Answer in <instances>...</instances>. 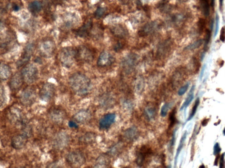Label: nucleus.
<instances>
[{"instance_id": "nucleus-1", "label": "nucleus", "mask_w": 225, "mask_h": 168, "mask_svg": "<svg viewBox=\"0 0 225 168\" xmlns=\"http://www.w3.org/2000/svg\"><path fill=\"white\" fill-rule=\"evenodd\" d=\"M69 84L73 91L78 96H85L92 89L90 79L81 73H75L71 75L69 79Z\"/></svg>"}, {"instance_id": "nucleus-2", "label": "nucleus", "mask_w": 225, "mask_h": 168, "mask_svg": "<svg viewBox=\"0 0 225 168\" xmlns=\"http://www.w3.org/2000/svg\"><path fill=\"white\" fill-rule=\"evenodd\" d=\"M59 59L64 67H71L76 60V48L66 47L62 49L59 54Z\"/></svg>"}, {"instance_id": "nucleus-3", "label": "nucleus", "mask_w": 225, "mask_h": 168, "mask_svg": "<svg viewBox=\"0 0 225 168\" xmlns=\"http://www.w3.org/2000/svg\"><path fill=\"white\" fill-rule=\"evenodd\" d=\"M21 74L24 81L27 84L35 83L38 78V70L36 66L33 64H27L22 69Z\"/></svg>"}, {"instance_id": "nucleus-4", "label": "nucleus", "mask_w": 225, "mask_h": 168, "mask_svg": "<svg viewBox=\"0 0 225 168\" xmlns=\"http://www.w3.org/2000/svg\"><path fill=\"white\" fill-rule=\"evenodd\" d=\"M36 98L35 89L33 87L29 86L22 91L19 96V101L24 106H29L35 103Z\"/></svg>"}, {"instance_id": "nucleus-5", "label": "nucleus", "mask_w": 225, "mask_h": 168, "mask_svg": "<svg viewBox=\"0 0 225 168\" xmlns=\"http://www.w3.org/2000/svg\"><path fill=\"white\" fill-rule=\"evenodd\" d=\"M66 160L70 166L78 167L85 164L86 159L82 152L79 151H74L67 154Z\"/></svg>"}, {"instance_id": "nucleus-6", "label": "nucleus", "mask_w": 225, "mask_h": 168, "mask_svg": "<svg viewBox=\"0 0 225 168\" xmlns=\"http://www.w3.org/2000/svg\"><path fill=\"white\" fill-rule=\"evenodd\" d=\"M93 58V52L89 48L84 45L76 48V60L82 62H89Z\"/></svg>"}, {"instance_id": "nucleus-7", "label": "nucleus", "mask_w": 225, "mask_h": 168, "mask_svg": "<svg viewBox=\"0 0 225 168\" xmlns=\"http://www.w3.org/2000/svg\"><path fill=\"white\" fill-rule=\"evenodd\" d=\"M56 92L55 85L51 83H46L43 84L39 92L40 100L46 102H48L52 100Z\"/></svg>"}, {"instance_id": "nucleus-8", "label": "nucleus", "mask_w": 225, "mask_h": 168, "mask_svg": "<svg viewBox=\"0 0 225 168\" xmlns=\"http://www.w3.org/2000/svg\"><path fill=\"white\" fill-rule=\"evenodd\" d=\"M55 44L50 39H46L42 40L39 45V51L42 56L45 57H50L53 55L55 52Z\"/></svg>"}, {"instance_id": "nucleus-9", "label": "nucleus", "mask_w": 225, "mask_h": 168, "mask_svg": "<svg viewBox=\"0 0 225 168\" xmlns=\"http://www.w3.org/2000/svg\"><path fill=\"white\" fill-rule=\"evenodd\" d=\"M34 50L35 45L33 44H29L26 47L22 55L16 62V66L18 68L27 65L31 56L34 54Z\"/></svg>"}, {"instance_id": "nucleus-10", "label": "nucleus", "mask_w": 225, "mask_h": 168, "mask_svg": "<svg viewBox=\"0 0 225 168\" xmlns=\"http://www.w3.org/2000/svg\"><path fill=\"white\" fill-rule=\"evenodd\" d=\"M69 141L68 134L64 132H60L56 135L53 140V147L57 149H64L67 146Z\"/></svg>"}, {"instance_id": "nucleus-11", "label": "nucleus", "mask_w": 225, "mask_h": 168, "mask_svg": "<svg viewBox=\"0 0 225 168\" xmlns=\"http://www.w3.org/2000/svg\"><path fill=\"white\" fill-rule=\"evenodd\" d=\"M28 136L25 134H19L14 136L11 140V145L14 148L20 150L24 148L27 144Z\"/></svg>"}, {"instance_id": "nucleus-12", "label": "nucleus", "mask_w": 225, "mask_h": 168, "mask_svg": "<svg viewBox=\"0 0 225 168\" xmlns=\"http://www.w3.org/2000/svg\"><path fill=\"white\" fill-rule=\"evenodd\" d=\"M49 116L52 122L58 124H61L64 121L66 115L63 110L60 108H55L50 111Z\"/></svg>"}, {"instance_id": "nucleus-13", "label": "nucleus", "mask_w": 225, "mask_h": 168, "mask_svg": "<svg viewBox=\"0 0 225 168\" xmlns=\"http://www.w3.org/2000/svg\"><path fill=\"white\" fill-rule=\"evenodd\" d=\"M116 117L114 113H109L103 116L99 121V129L101 130L108 129L115 122Z\"/></svg>"}, {"instance_id": "nucleus-14", "label": "nucleus", "mask_w": 225, "mask_h": 168, "mask_svg": "<svg viewBox=\"0 0 225 168\" xmlns=\"http://www.w3.org/2000/svg\"><path fill=\"white\" fill-rule=\"evenodd\" d=\"M24 80L21 72H17L11 77L10 87L12 91H17L22 87Z\"/></svg>"}, {"instance_id": "nucleus-15", "label": "nucleus", "mask_w": 225, "mask_h": 168, "mask_svg": "<svg viewBox=\"0 0 225 168\" xmlns=\"http://www.w3.org/2000/svg\"><path fill=\"white\" fill-rule=\"evenodd\" d=\"M151 154V150L149 148L143 146L140 148L137 153L136 162L139 166H143L146 158Z\"/></svg>"}, {"instance_id": "nucleus-16", "label": "nucleus", "mask_w": 225, "mask_h": 168, "mask_svg": "<svg viewBox=\"0 0 225 168\" xmlns=\"http://www.w3.org/2000/svg\"><path fill=\"white\" fill-rule=\"evenodd\" d=\"M114 59L109 52L103 51L100 54L97 61V65L104 67L110 65L113 63Z\"/></svg>"}, {"instance_id": "nucleus-17", "label": "nucleus", "mask_w": 225, "mask_h": 168, "mask_svg": "<svg viewBox=\"0 0 225 168\" xmlns=\"http://www.w3.org/2000/svg\"><path fill=\"white\" fill-rule=\"evenodd\" d=\"M91 116V113L88 110H82L77 112L74 116L73 118L78 123L84 124L90 120Z\"/></svg>"}, {"instance_id": "nucleus-18", "label": "nucleus", "mask_w": 225, "mask_h": 168, "mask_svg": "<svg viewBox=\"0 0 225 168\" xmlns=\"http://www.w3.org/2000/svg\"><path fill=\"white\" fill-rule=\"evenodd\" d=\"M93 26V22L91 20L87 21L82 27L77 29L76 31V33L77 36L82 38H85L88 36L92 29Z\"/></svg>"}, {"instance_id": "nucleus-19", "label": "nucleus", "mask_w": 225, "mask_h": 168, "mask_svg": "<svg viewBox=\"0 0 225 168\" xmlns=\"http://www.w3.org/2000/svg\"><path fill=\"white\" fill-rule=\"evenodd\" d=\"M139 135L138 129L135 127H132L126 130L124 133V137L128 141L136 140Z\"/></svg>"}, {"instance_id": "nucleus-20", "label": "nucleus", "mask_w": 225, "mask_h": 168, "mask_svg": "<svg viewBox=\"0 0 225 168\" xmlns=\"http://www.w3.org/2000/svg\"><path fill=\"white\" fill-rule=\"evenodd\" d=\"M12 71L10 66L6 64H1L0 67V77L1 79L5 81L11 77Z\"/></svg>"}, {"instance_id": "nucleus-21", "label": "nucleus", "mask_w": 225, "mask_h": 168, "mask_svg": "<svg viewBox=\"0 0 225 168\" xmlns=\"http://www.w3.org/2000/svg\"><path fill=\"white\" fill-rule=\"evenodd\" d=\"M15 39V38L14 34L9 33L4 39L3 41H1V49L4 50L9 49L10 45L13 44Z\"/></svg>"}, {"instance_id": "nucleus-22", "label": "nucleus", "mask_w": 225, "mask_h": 168, "mask_svg": "<svg viewBox=\"0 0 225 168\" xmlns=\"http://www.w3.org/2000/svg\"><path fill=\"white\" fill-rule=\"evenodd\" d=\"M28 9L32 13L36 14L41 11L42 5L38 1H34L29 4Z\"/></svg>"}, {"instance_id": "nucleus-23", "label": "nucleus", "mask_w": 225, "mask_h": 168, "mask_svg": "<svg viewBox=\"0 0 225 168\" xmlns=\"http://www.w3.org/2000/svg\"><path fill=\"white\" fill-rule=\"evenodd\" d=\"M144 114L146 119L149 121H151L155 118L157 114L156 110L152 106H147L145 109Z\"/></svg>"}, {"instance_id": "nucleus-24", "label": "nucleus", "mask_w": 225, "mask_h": 168, "mask_svg": "<svg viewBox=\"0 0 225 168\" xmlns=\"http://www.w3.org/2000/svg\"><path fill=\"white\" fill-rule=\"evenodd\" d=\"M105 155H102L99 156L96 161L95 165V167H105L108 165L109 160Z\"/></svg>"}, {"instance_id": "nucleus-25", "label": "nucleus", "mask_w": 225, "mask_h": 168, "mask_svg": "<svg viewBox=\"0 0 225 168\" xmlns=\"http://www.w3.org/2000/svg\"><path fill=\"white\" fill-rule=\"evenodd\" d=\"M96 140V135L95 134L91 132L86 133L80 139L81 142L85 144H91L94 142Z\"/></svg>"}, {"instance_id": "nucleus-26", "label": "nucleus", "mask_w": 225, "mask_h": 168, "mask_svg": "<svg viewBox=\"0 0 225 168\" xmlns=\"http://www.w3.org/2000/svg\"><path fill=\"white\" fill-rule=\"evenodd\" d=\"M194 86H193L192 87L190 92L188 94V97L186 98L185 102L181 107L180 111H182L184 108H187L193 100L194 98Z\"/></svg>"}, {"instance_id": "nucleus-27", "label": "nucleus", "mask_w": 225, "mask_h": 168, "mask_svg": "<svg viewBox=\"0 0 225 168\" xmlns=\"http://www.w3.org/2000/svg\"><path fill=\"white\" fill-rule=\"evenodd\" d=\"M209 1L210 0H200L202 11L205 17H207L210 15V7Z\"/></svg>"}, {"instance_id": "nucleus-28", "label": "nucleus", "mask_w": 225, "mask_h": 168, "mask_svg": "<svg viewBox=\"0 0 225 168\" xmlns=\"http://www.w3.org/2000/svg\"><path fill=\"white\" fill-rule=\"evenodd\" d=\"M187 132H185L183 134L182 136V138H181L179 144L178 148L177 150L176 153V156H175V165H176L177 160L179 154L180 152L181 151L183 148V145H184V142H185V140H186V137H187Z\"/></svg>"}, {"instance_id": "nucleus-29", "label": "nucleus", "mask_w": 225, "mask_h": 168, "mask_svg": "<svg viewBox=\"0 0 225 168\" xmlns=\"http://www.w3.org/2000/svg\"><path fill=\"white\" fill-rule=\"evenodd\" d=\"M204 41L202 39H200L199 40H197V41H195V42H193L192 44H190L186 47L185 48V49L188 50H192L196 49L199 48L203 44Z\"/></svg>"}, {"instance_id": "nucleus-30", "label": "nucleus", "mask_w": 225, "mask_h": 168, "mask_svg": "<svg viewBox=\"0 0 225 168\" xmlns=\"http://www.w3.org/2000/svg\"><path fill=\"white\" fill-rule=\"evenodd\" d=\"M77 22L76 18H66L64 21L65 26L66 28H71L74 27L76 23Z\"/></svg>"}, {"instance_id": "nucleus-31", "label": "nucleus", "mask_w": 225, "mask_h": 168, "mask_svg": "<svg viewBox=\"0 0 225 168\" xmlns=\"http://www.w3.org/2000/svg\"><path fill=\"white\" fill-rule=\"evenodd\" d=\"M157 23H151L147 24L143 28V32L145 33H149L155 29Z\"/></svg>"}, {"instance_id": "nucleus-32", "label": "nucleus", "mask_w": 225, "mask_h": 168, "mask_svg": "<svg viewBox=\"0 0 225 168\" xmlns=\"http://www.w3.org/2000/svg\"><path fill=\"white\" fill-rule=\"evenodd\" d=\"M114 34L116 35L119 37H123L125 36V31L121 26H118L114 27L112 30Z\"/></svg>"}, {"instance_id": "nucleus-33", "label": "nucleus", "mask_w": 225, "mask_h": 168, "mask_svg": "<svg viewBox=\"0 0 225 168\" xmlns=\"http://www.w3.org/2000/svg\"><path fill=\"white\" fill-rule=\"evenodd\" d=\"M211 32L212 31L208 29H207L206 30V33H205V39L204 41V51H206L207 49V47L208 44L210 43V40L211 38Z\"/></svg>"}, {"instance_id": "nucleus-34", "label": "nucleus", "mask_w": 225, "mask_h": 168, "mask_svg": "<svg viewBox=\"0 0 225 168\" xmlns=\"http://www.w3.org/2000/svg\"><path fill=\"white\" fill-rule=\"evenodd\" d=\"M171 107V104L170 103H166L162 106L160 111V115L162 117L166 116L169 110Z\"/></svg>"}, {"instance_id": "nucleus-35", "label": "nucleus", "mask_w": 225, "mask_h": 168, "mask_svg": "<svg viewBox=\"0 0 225 168\" xmlns=\"http://www.w3.org/2000/svg\"><path fill=\"white\" fill-rule=\"evenodd\" d=\"M198 31L200 34L202 33L204 31V29L205 27L206 22L205 19L203 18H200L198 20Z\"/></svg>"}, {"instance_id": "nucleus-36", "label": "nucleus", "mask_w": 225, "mask_h": 168, "mask_svg": "<svg viewBox=\"0 0 225 168\" xmlns=\"http://www.w3.org/2000/svg\"><path fill=\"white\" fill-rule=\"evenodd\" d=\"M176 109H175L171 111L170 114L169 116V121L170 125L169 127H171L175 124L176 122Z\"/></svg>"}, {"instance_id": "nucleus-37", "label": "nucleus", "mask_w": 225, "mask_h": 168, "mask_svg": "<svg viewBox=\"0 0 225 168\" xmlns=\"http://www.w3.org/2000/svg\"><path fill=\"white\" fill-rule=\"evenodd\" d=\"M199 103H200V100L199 98H197L196 100V101H195V104H194V105H193V107L191 113L190 115L189 116V118L188 119V121H190L192 118L194 116V115L196 113V112L197 111V107H198V105H199Z\"/></svg>"}, {"instance_id": "nucleus-38", "label": "nucleus", "mask_w": 225, "mask_h": 168, "mask_svg": "<svg viewBox=\"0 0 225 168\" xmlns=\"http://www.w3.org/2000/svg\"><path fill=\"white\" fill-rule=\"evenodd\" d=\"M6 97L5 95L4 88L2 85H1V106L2 107L6 102Z\"/></svg>"}, {"instance_id": "nucleus-39", "label": "nucleus", "mask_w": 225, "mask_h": 168, "mask_svg": "<svg viewBox=\"0 0 225 168\" xmlns=\"http://www.w3.org/2000/svg\"><path fill=\"white\" fill-rule=\"evenodd\" d=\"M106 10L103 8L101 7H99L97 10H96L95 13V17L96 18H100L103 16V15L105 13Z\"/></svg>"}, {"instance_id": "nucleus-40", "label": "nucleus", "mask_w": 225, "mask_h": 168, "mask_svg": "<svg viewBox=\"0 0 225 168\" xmlns=\"http://www.w3.org/2000/svg\"><path fill=\"white\" fill-rule=\"evenodd\" d=\"M189 83H187V84L180 88L179 89V90L178 92L179 95L180 96H182L186 93V92L188 90V88H189Z\"/></svg>"}, {"instance_id": "nucleus-41", "label": "nucleus", "mask_w": 225, "mask_h": 168, "mask_svg": "<svg viewBox=\"0 0 225 168\" xmlns=\"http://www.w3.org/2000/svg\"><path fill=\"white\" fill-rule=\"evenodd\" d=\"M215 29V32L214 37H216L218 33V29H219V18L218 14L217 13L216 15V23Z\"/></svg>"}, {"instance_id": "nucleus-42", "label": "nucleus", "mask_w": 225, "mask_h": 168, "mask_svg": "<svg viewBox=\"0 0 225 168\" xmlns=\"http://www.w3.org/2000/svg\"><path fill=\"white\" fill-rule=\"evenodd\" d=\"M143 81L142 80L139 79L136 82V84H135V85H136L135 88L138 89V91H140L143 88Z\"/></svg>"}, {"instance_id": "nucleus-43", "label": "nucleus", "mask_w": 225, "mask_h": 168, "mask_svg": "<svg viewBox=\"0 0 225 168\" xmlns=\"http://www.w3.org/2000/svg\"><path fill=\"white\" fill-rule=\"evenodd\" d=\"M221 151V149L220 146H219L218 143H216L214 147V155H215V156L219 155Z\"/></svg>"}, {"instance_id": "nucleus-44", "label": "nucleus", "mask_w": 225, "mask_h": 168, "mask_svg": "<svg viewBox=\"0 0 225 168\" xmlns=\"http://www.w3.org/2000/svg\"><path fill=\"white\" fill-rule=\"evenodd\" d=\"M220 40L222 42H224L225 41V26L222 27L220 31Z\"/></svg>"}, {"instance_id": "nucleus-45", "label": "nucleus", "mask_w": 225, "mask_h": 168, "mask_svg": "<svg viewBox=\"0 0 225 168\" xmlns=\"http://www.w3.org/2000/svg\"><path fill=\"white\" fill-rule=\"evenodd\" d=\"M225 153L222 154L220 159V163H219V167L223 168L225 167Z\"/></svg>"}, {"instance_id": "nucleus-46", "label": "nucleus", "mask_w": 225, "mask_h": 168, "mask_svg": "<svg viewBox=\"0 0 225 168\" xmlns=\"http://www.w3.org/2000/svg\"><path fill=\"white\" fill-rule=\"evenodd\" d=\"M68 126L71 128H77L78 127L76 123L73 121H71L69 122V123H68Z\"/></svg>"}, {"instance_id": "nucleus-47", "label": "nucleus", "mask_w": 225, "mask_h": 168, "mask_svg": "<svg viewBox=\"0 0 225 168\" xmlns=\"http://www.w3.org/2000/svg\"><path fill=\"white\" fill-rule=\"evenodd\" d=\"M175 131L174 132V134H173V135H172V139L171 140L170 144V148L171 149V148H173V147L174 145V143H175Z\"/></svg>"}, {"instance_id": "nucleus-48", "label": "nucleus", "mask_w": 225, "mask_h": 168, "mask_svg": "<svg viewBox=\"0 0 225 168\" xmlns=\"http://www.w3.org/2000/svg\"><path fill=\"white\" fill-rule=\"evenodd\" d=\"M208 121H209L208 119H204V120H203L201 122V124L204 127L206 126L207 123H208Z\"/></svg>"}, {"instance_id": "nucleus-49", "label": "nucleus", "mask_w": 225, "mask_h": 168, "mask_svg": "<svg viewBox=\"0 0 225 168\" xmlns=\"http://www.w3.org/2000/svg\"><path fill=\"white\" fill-rule=\"evenodd\" d=\"M12 8L14 11H15V12H17V11H18L19 10V7L18 5H16V4H14Z\"/></svg>"}, {"instance_id": "nucleus-50", "label": "nucleus", "mask_w": 225, "mask_h": 168, "mask_svg": "<svg viewBox=\"0 0 225 168\" xmlns=\"http://www.w3.org/2000/svg\"><path fill=\"white\" fill-rule=\"evenodd\" d=\"M205 65L203 66L202 68L201 71V75H200V78H201H201H202V76L203 75L204 73V70H205Z\"/></svg>"}, {"instance_id": "nucleus-51", "label": "nucleus", "mask_w": 225, "mask_h": 168, "mask_svg": "<svg viewBox=\"0 0 225 168\" xmlns=\"http://www.w3.org/2000/svg\"><path fill=\"white\" fill-rule=\"evenodd\" d=\"M224 1V0H219V7H220V10H221L223 7Z\"/></svg>"}, {"instance_id": "nucleus-52", "label": "nucleus", "mask_w": 225, "mask_h": 168, "mask_svg": "<svg viewBox=\"0 0 225 168\" xmlns=\"http://www.w3.org/2000/svg\"><path fill=\"white\" fill-rule=\"evenodd\" d=\"M211 3V5L212 8H214L215 5V0H210Z\"/></svg>"}, {"instance_id": "nucleus-53", "label": "nucleus", "mask_w": 225, "mask_h": 168, "mask_svg": "<svg viewBox=\"0 0 225 168\" xmlns=\"http://www.w3.org/2000/svg\"><path fill=\"white\" fill-rule=\"evenodd\" d=\"M219 157V155H218V156H217L216 157V158L215 161L214 163V165H215V166H217V165L218 161V159Z\"/></svg>"}, {"instance_id": "nucleus-54", "label": "nucleus", "mask_w": 225, "mask_h": 168, "mask_svg": "<svg viewBox=\"0 0 225 168\" xmlns=\"http://www.w3.org/2000/svg\"><path fill=\"white\" fill-rule=\"evenodd\" d=\"M213 25H214V21L213 20H212V22H211V25H210V28H211V31H212V30L213 29Z\"/></svg>"}, {"instance_id": "nucleus-55", "label": "nucleus", "mask_w": 225, "mask_h": 168, "mask_svg": "<svg viewBox=\"0 0 225 168\" xmlns=\"http://www.w3.org/2000/svg\"><path fill=\"white\" fill-rule=\"evenodd\" d=\"M223 133H224V135L225 136V128L224 129V131H223Z\"/></svg>"}, {"instance_id": "nucleus-56", "label": "nucleus", "mask_w": 225, "mask_h": 168, "mask_svg": "<svg viewBox=\"0 0 225 168\" xmlns=\"http://www.w3.org/2000/svg\"><path fill=\"white\" fill-rule=\"evenodd\" d=\"M204 167V166H201V167Z\"/></svg>"}]
</instances>
